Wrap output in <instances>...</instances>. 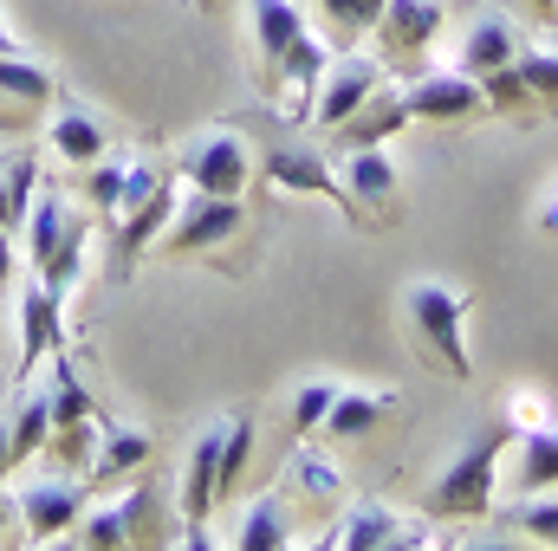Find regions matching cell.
I'll return each mask as SVG.
<instances>
[{
	"instance_id": "obj_39",
	"label": "cell",
	"mask_w": 558,
	"mask_h": 551,
	"mask_svg": "<svg viewBox=\"0 0 558 551\" xmlns=\"http://www.w3.org/2000/svg\"><path fill=\"white\" fill-rule=\"evenodd\" d=\"M533 228H539V234H558V175L533 195Z\"/></svg>"
},
{
	"instance_id": "obj_34",
	"label": "cell",
	"mask_w": 558,
	"mask_h": 551,
	"mask_svg": "<svg viewBox=\"0 0 558 551\" xmlns=\"http://www.w3.org/2000/svg\"><path fill=\"white\" fill-rule=\"evenodd\" d=\"M65 221H72V201L65 195H52V188H39L33 195V208H26V234H33V267L59 247V234H65Z\"/></svg>"
},
{
	"instance_id": "obj_10",
	"label": "cell",
	"mask_w": 558,
	"mask_h": 551,
	"mask_svg": "<svg viewBox=\"0 0 558 551\" xmlns=\"http://www.w3.org/2000/svg\"><path fill=\"white\" fill-rule=\"evenodd\" d=\"M169 208H175V182L162 175L156 188H143L131 195L111 221H118V247H111V279H131L137 273V260L149 254V241L162 234V221H169Z\"/></svg>"
},
{
	"instance_id": "obj_36",
	"label": "cell",
	"mask_w": 558,
	"mask_h": 551,
	"mask_svg": "<svg viewBox=\"0 0 558 551\" xmlns=\"http://www.w3.org/2000/svg\"><path fill=\"white\" fill-rule=\"evenodd\" d=\"M331 396H338V383H331V377H312V383H299V396H292V441H305L312 428H325Z\"/></svg>"
},
{
	"instance_id": "obj_7",
	"label": "cell",
	"mask_w": 558,
	"mask_h": 551,
	"mask_svg": "<svg viewBox=\"0 0 558 551\" xmlns=\"http://www.w3.org/2000/svg\"><path fill=\"white\" fill-rule=\"evenodd\" d=\"M331 551H416V546H441V532L428 526H410V513L384 506V500H357L344 506V519L325 532Z\"/></svg>"
},
{
	"instance_id": "obj_23",
	"label": "cell",
	"mask_w": 558,
	"mask_h": 551,
	"mask_svg": "<svg viewBox=\"0 0 558 551\" xmlns=\"http://www.w3.org/2000/svg\"><path fill=\"white\" fill-rule=\"evenodd\" d=\"M85 254H92V215H78V208H72V221H65L59 247L33 267V279H39L46 292H59V298H65V292L78 285V273H85Z\"/></svg>"
},
{
	"instance_id": "obj_19",
	"label": "cell",
	"mask_w": 558,
	"mask_h": 551,
	"mask_svg": "<svg viewBox=\"0 0 558 551\" xmlns=\"http://www.w3.org/2000/svg\"><path fill=\"white\" fill-rule=\"evenodd\" d=\"M59 98V78L33 59V52H20V59H0V118L7 124H20V118H39L46 105Z\"/></svg>"
},
{
	"instance_id": "obj_29",
	"label": "cell",
	"mask_w": 558,
	"mask_h": 551,
	"mask_svg": "<svg viewBox=\"0 0 558 551\" xmlns=\"http://www.w3.org/2000/svg\"><path fill=\"white\" fill-rule=\"evenodd\" d=\"M33 195H39V162H33V156H13V162L0 169V228H7V234L26 228Z\"/></svg>"
},
{
	"instance_id": "obj_40",
	"label": "cell",
	"mask_w": 558,
	"mask_h": 551,
	"mask_svg": "<svg viewBox=\"0 0 558 551\" xmlns=\"http://www.w3.org/2000/svg\"><path fill=\"white\" fill-rule=\"evenodd\" d=\"M20 52H26V46H20V33H13L7 13H0V59H20Z\"/></svg>"
},
{
	"instance_id": "obj_35",
	"label": "cell",
	"mask_w": 558,
	"mask_h": 551,
	"mask_svg": "<svg viewBox=\"0 0 558 551\" xmlns=\"http://www.w3.org/2000/svg\"><path fill=\"white\" fill-rule=\"evenodd\" d=\"M124 169H131V162H124V156H111V149H105L98 162H85V195H92V208H98V215H118Z\"/></svg>"
},
{
	"instance_id": "obj_1",
	"label": "cell",
	"mask_w": 558,
	"mask_h": 551,
	"mask_svg": "<svg viewBox=\"0 0 558 551\" xmlns=\"http://www.w3.org/2000/svg\"><path fill=\"white\" fill-rule=\"evenodd\" d=\"M403 325H410V344L428 370L468 383L474 364H468V292L448 285V279H410L403 285Z\"/></svg>"
},
{
	"instance_id": "obj_37",
	"label": "cell",
	"mask_w": 558,
	"mask_h": 551,
	"mask_svg": "<svg viewBox=\"0 0 558 551\" xmlns=\"http://www.w3.org/2000/svg\"><path fill=\"white\" fill-rule=\"evenodd\" d=\"M500 415H507V428H539V421H553V396L533 390V383H520V390H507Z\"/></svg>"
},
{
	"instance_id": "obj_18",
	"label": "cell",
	"mask_w": 558,
	"mask_h": 551,
	"mask_svg": "<svg viewBox=\"0 0 558 551\" xmlns=\"http://www.w3.org/2000/svg\"><path fill=\"white\" fill-rule=\"evenodd\" d=\"M403 124H416V111H410V98L384 78V85H377V91H371V98H364L338 131H331V137L344 143V149H364V143H390Z\"/></svg>"
},
{
	"instance_id": "obj_27",
	"label": "cell",
	"mask_w": 558,
	"mask_h": 551,
	"mask_svg": "<svg viewBox=\"0 0 558 551\" xmlns=\"http://www.w3.org/2000/svg\"><path fill=\"white\" fill-rule=\"evenodd\" d=\"M234 546H241V551H279V546H292V513H286V493H260V500L241 513Z\"/></svg>"
},
{
	"instance_id": "obj_30",
	"label": "cell",
	"mask_w": 558,
	"mask_h": 551,
	"mask_svg": "<svg viewBox=\"0 0 558 551\" xmlns=\"http://www.w3.org/2000/svg\"><path fill=\"white\" fill-rule=\"evenodd\" d=\"M500 519L520 532V539H533V546H558V493H520L513 506H500Z\"/></svg>"
},
{
	"instance_id": "obj_11",
	"label": "cell",
	"mask_w": 558,
	"mask_h": 551,
	"mask_svg": "<svg viewBox=\"0 0 558 551\" xmlns=\"http://www.w3.org/2000/svg\"><path fill=\"white\" fill-rule=\"evenodd\" d=\"M13 506H20L26 539H33V546H52V539H65V532L78 526V513H85V487H78L72 474H59V480H33V487L13 493Z\"/></svg>"
},
{
	"instance_id": "obj_17",
	"label": "cell",
	"mask_w": 558,
	"mask_h": 551,
	"mask_svg": "<svg viewBox=\"0 0 558 551\" xmlns=\"http://www.w3.org/2000/svg\"><path fill=\"white\" fill-rule=\"evenodd\" d=\"M59 311H65V298L46 292L39 279L20 292V383H33V370L59 351Z\"/></svg>"
},
{
	"instance_id": "obj_31",
	"label": "cell",
	"mask_w": 558,
	"mask_h": 551,
	"mask_svg": "<svg viewBox=\"0 0 558 551\" xmlns=\"http://www.w3.org/2000/svg\"><path fill=\"white\" fill-rule=\"evenodd\" d=\"M318 13H325V39H331V52H344V46H357V39L377 26L384 0H318Z\"/></svg>"
},
{
	"instance_id": "obj_8",
	"label": "cell",
	"mask_w": 558,
	"mask_h": 551,
	"mask_svg": "<svg viewBox=\"0 0 558 551\" xmlns=\"http://www.w3.org/2000/svg\"><path fill=\"white\" fill-rule=\"evenodd\" d=\"M384 59H371V52H331V65H325V78H318V91H312V111H305V124H318V131H338L377 85H384Z\"/></svg>"
},
{
	"instance_id": "obj_13",
	"label": "cell",
	"mask_w": 558,
	"mask_h": 551,
	"mask_svg": "<svg viewBox=\"0 0 558 551\" xmlns=\"http://www.w3.org/2000/svg\"><path fill=\"white\" fill-rule=\"evenodd\" d=\"M260 169H267V188H274V195H325V201H338V208H344V182L331 175V156H325V149L274 143Z\"/></svg>"
},
{
	"instance_id": "obj_32",
	"label": "cell",
	"mask_w": 558,
	"mask_h": 551,
	"mask_svg": "<svg viewBox=\"0 0 558 551\" xmlns=\"http://www.w3.org/2000/svg\"><path fill=\"white\" fill-rule=\"evenodd\" d=\"M481 98H487V111H500V118H513V124H533V118H539V105H533V91H526L520 65L487 72V78H481Z\"/></svg>"
},
{
	"instance_id": "obj_22",
	"label": "cell",
	"mask_w": 558,
	"mask_h": 551,
	"mask_svg": "<svg viewBox=\"0 0 558 551\" xmlns=\"http://www.w3.org/2000/svg\"><path fill=\"white\" fill-rule=\"evenodd\" d=\"M520 59V33H513V20H500V13H487L468 39H461V72L468 78H487V72H500V65H513Z\"/></svg>"
},
{
	"instance_id": "obj_24",
	"label": "cell",
	"mask_w": 558,
	"mask_h": 551,
	"mask_svg": "<svg viewBox=\"0 0 558 551\" xmlns=\"http://www.w3.org/2000/svg\"><path fill=\"white\" fill-rule=\"evenodd\" d=\"M390 409H397V390H357V383H338V396H331V409H325V428H331L338 441H351V434H371Z\"/></svg>"
},
{
	"instance_id": "obj_9",
	"label": "cell",
	"mask_w": 558,
	"mask_h": 551,
	"mask_svg": "<svg viewBox=\"0 0 558 551\" xmlns=\"http://www.w3.org/2000/svg\"><path fill=\"white\" fill-rule=\"evenodd\" d=\"M221 434H228V415H215V421L195 434L189 467H182L175 506H182V519H189V546H208V519H215V506H221V493H215V480H221Z\"/></svg>"
},
{
	"instance_id": "obj_33",
	"label": "cell",
	"mask_w": 558,
	"mask_h": 551,
	"mask_svg": "<svg viewBox=\"0 0 558 551\" xmlns=\"http://www.w3.org/2000/svg\"><path fill=\"white\" fill-rule=\"evenodd\" d=\"M520 78L539 105V118H558V46H520Z\"/></svg>"
},
{
	"instance_id": "obj_3",
	"label": "cell",
	"mask_w": 558,
	"mask_h": 551,
	"mask_svg": "<svg viewBox=\"0 0 558 551\" xmlns=\"http://www.w3.org/2000/svg\"><path fill=\"white\" fill-rule=\"evenodd\" d=\"M46 409H52V434H46V454L59 467H92V448H98V428L105 415L92 403V390L78 383L72 357L52 364V383H46Z\"/></svg>"
},
{
	"instance_id": "obj_20",
	"label": "cell",
	"mask_w": 558,
	"mask_h": 551,
	"mask_svg": "<svg viewBox=\"0 0 558 551\" xmlns=\"http://www.w3.org/2000/svg\"><path fill=\"white\" fill-rule=\"evenodd\" d=\"M247 26H254V52H260V72L274 78L279 52L305 33V7L299 0H247Z\"/></svg>"
},
{
	"instance_id": "obj_2",
	"label": "cell",
	"mask_w": 558,
	"mask_h": 551,
	"mask_svg": "<svg viewBox=\"0 0 558 551\" xmlns=\"http://www.w3.org/2000/svg\"><path fill=\"white\" fill-rule=\"evenodd\" d=\"M507 421L500 428H474L461 448H454V461L435 474V487H428V500H422V513L428 519H494V493H500V448H507Z\"/></svg>"
},
{
	"instance_id": "obj_21",
	"label": "cell",
	"mask_w": 558,
	"mask_h": 551,
	"mask_svg": "<svg viewBox=\"0 0 558 551\" xmlns=\"http://www.w3.org/2000/svg\"><path fill=\"white\" fill-rule=\"evenodd\" d=\"M558 487V415L539 428H520V454H513V493H546Z\"/></svg>"
},
{
	"instance_id": "obj_28",
	"label": "cell",
	"mask_w": 558,
	"mask_h": 551,
	"mask_svg": "<svg viewBox=\"0 0 558 551\" xmlns=\"http://www.w3.org/2000/svg\"><path fill=\"white\" fill-rule=\"evenodd\" d=\"M7 434H13V467H26L33 454H46V434H52L46 390H26V383H20V403H13V415H7Z\"/></svg>"
},
{
	"instance_id": "obj_14",
	"label": "cell",
	"mask_w": 558,
	"mask_h": 551,
	"mask_svg": "<svg viewBox=\"0 0 558 551\" xmlns=\"http://www.w3.org/2000/svg\"><path fill=\"white\" fill-rule=\"evenodd\" d=\"M403 98H410V111L428 118V124H468V118H481V111H487L481 78H468L461 65H454V72H422Z\"/></svg>"
},
{
	"instance_id": "obj_12",
	"label": "cell",
	"mask_w": 558,
	"mask_h": 551,
	"mask_svg": "<svg viewBox=\"0 0 558 551\" xmlns=\"http://www.w3.org/2000/svg\"><path fill=\"white\" fill-rule=\"evenodd\" d=\"M448 26V0H384L377 13V46H384V65H410L416 52H428V39Z\"/></svg>"
},
{
	"instance_id": "obj_6",
	"label": "cell",
	"mask_w": 558,
	"mask_h": 551,
	"mask_svg": "<svg viewBox=\"0 0 558 551\" xmlns=\"http://www.w3.org/2000/svg\"><path fill=\"white\" fill-rule=\"evenodd\" d=\"M175 169H182V182H189V188L241 195V188L254 182V143L241 137V131H202V137L182 143Z\"/></svg>"
},
{
	"instance_id": "obj_44",
	"label": "cell",
	"mask_w": 558,
	"mask_h": 551,
	"mask_svg": "<svg viewBox=\"0 0 558 551\" xmlns=\"http://www.w3.org/2000/svg\"><path fill=\"white\" fill-rule=\"evenodd\" d=\"M526 13H539V20H558V0H520Z\"/></svg>"
},
{
	"instance_id": "obj_15",
	"label": "cell",
	"mask_w": 558,
	"mask_h": 551,
	"mask_svg": "<svg viewBox=\"0 0 558 551\" xmlns=\"http://www.w3.org/2000/svg\"><path fill=\"white\" fill-rule=\"evenodd\" d=\"M325 65H331V39H318L312 26L279 52L274 85H279V111H286V118H305V111H312V91H318Z\"/></svg>"
},
{
	"instance_id": "obj_38",
	"label": "cell",
	"mask_w": 558,
	"mask_h": 551,
	"mask_svg": "<svg viewBox=\"0 0 558 551\" xmlns=\"http://www.w3.org/2000/svg\"><path fill=\"white\" fill-rule=\"evenodd\" d=\"M286 467H292V480H299L305 493H318V500H331V493L344 487V474H338L331 461H318V454H299V448H292V461H286Z\"/></svg>"
},
{
	"instance_id": "obj_42",
	"label": "cell",
	"mask_w": 558,
	"mask_h": 551,
	"mask_svg": "<svg viewBox=\"0 0 558 551\" xmlns=\"http://www.w3.org/2000/svg\"><path fill=\"white\" fill-rule=\"evenodd\" d=\"M7 474H13V434H7V421H0V487H7Z\"/></svg>"
},
{
	"instance_id": "obj_43",
	"label": "cell",
	"mask_w": 558,
	"mask_h": 551,
	"mask_svg": "<svg viewBox=\"0 0 558 551\" xmlns=\"http://www.w3.org/2000/svg\"><path fill=\"white\" fill-rule=\"evenodd\" d=\"M7 279H13V234L0 228V285H7Z\"/></svg>"
},
{
	"instance_id": "obj_25",
	"label": "cell",
	"mask_w": 558,
	"mask_h": 551,
	"mask_svg": "<svg viewBox=\"0 0 558 551\" xmlns=\"http://www.w3.org/2000/svg\"><path fill=\"white\" fill-rule=\"evenodd\" d=\"M137 467H149V434H143V428H118V421H105V428H98V454H92V487H105V480H131Z\"/></svg>"
},
{
	"instance_id": "obj_4",
	"label": "cell",
	"mask_w": 558,
	"mask_h": 551,
	"mask_svg": "<svg viewBox=\"0 0 558 551\" xmlns=\"http://www.w3.org/2000/svg\"><path fill=\"white\" fill-rule=\"evenodd\" d=\"M247 208L241 195H208V188H189V201L169 208L162 221V260H189V254H215L241 234Z\"/></svg>"
},
{
	"instance_id": "obj_41",
	"label": "cell",
	"mask_w": 558,
	"mask_h": 551,
	"mask_svg": "<svg viewBox=\"0 0 558 551\" xmlns=\"http://www.w3.org/2000/svg\"><path fill=\"white\" fill-rule=\"evenodd\" d=\"M13 519H20V506H13V493H7V487H0V539H7V532H13Z\"/></svg>"
},
{
	"instance_id": "obj_26",
	"label": "cell",
	"mask_w": 558,
	"mask_h": 551,
	"mask_svg": "<svg viewBox=\"0 0 558 551\" xmlns=\"http://www.w3.org/2000/svg\"><path fill=\"white\" fill-rule=\"evenodd\" d=\"M52 156H65L72 169L98 162V156H105V124H98L85 105H59V98H52Z\"/></svg>"
},
{
	"instance_id": "obj_16",
	"label": "cell",
	"mask_w": 558,
	"mask_h": 551,
	"mask_svg": "<svg viewBox=\"0 0 558 551\" xmlns=\"http://www.w3.org/2000/svg\"><path fill=\"white\" fill-rule=\"evenodd\" d=\"M149 480H137L118 506H92V513H78V526H72V539L92 551H118V546H137L143 519H149Z\"/></svg>"
},
{
	"instance_id": "obj_5",
	"label": "cell",
	"mask_w": 558,
	"mask_h": 551,
	"mask_svg": "<svg viewBox=\"0 0 558 551\" xmlns=\"http://www.w3.org/2000/svg\"><path fill=\"white\" fill-rule=\"evenodd\" d=\"M344 208L357 228H390L403 215V182H397V156L384 143H364L344 156Z\"/></svg>"
}]
</instances>
